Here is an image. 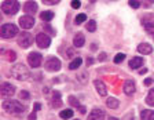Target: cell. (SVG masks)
Returning a JSON list of instances; mask_svg holds the SVG:
<instances>
[{"label": "cell", "instance_id": "cell-35", "mask_svg": "<svg viewBox=\"0 0 154 120\" xmlns=\"http://www.w3.org/2000/svg\"><path fill=\"white\" fill-rule=\"evenodd\" d=\"M74 55H76V52H74L73 49H69V50L66 51V58H73Z\"/></svg>", "mask_w": 154, "mask_h": 120}, {"label": "cell", "instance_id": "cell-41", "mask_svg": "<svg viewBox=\"0 0 154 120\" xmlns=\"http://www.w3.org/2000/svg\"><path fill=\"white\" fill-rule=\"evenodd\" d=\"M151 83H153V80H151V79H146V80H144V86H150Z\"/></svg>", "mask_w": 154, "mask_h": 120}, {"label": "cell", "instance_id": "cell-10", "mask_svg": "<svg viewBox=\"0 0 154 120\" xmlns=\"http://www.w3.org/2000/svg\"><path fill=\"white\" fill-rule=\"evenodd\" d=\"M19 25L22 29H30L35 26V18L32 15H23L19 18Z\"/></svg>", "mask_w": 154, "mask_h": 120}, {"label": "cell", "instance_id": "cell-4", "mask_svg": "<svg viewBox=\"0 0 154 120\" xmlns=\"http://www.w3.org/2000/svg\"><path fill=\"white\" fill-rule=\"evenodd\" d=\"M18 35V28L13 24H4L2 26V37L3 39H11Z\"/></svg>", "mask_w": 154, "mask_h": 120}, {"label": "cell", "instance_id": "cell-15", "mask_svg": "<svg viewBox=\"0 0 154 120\" xmlns=\"http://www.w3.org/2000/svg\"><path fill=\"white\" fill-rule=\"evenodd\" d=\"M138 51L140 52L142 55H149L153 52V47H151V44H149V43H142V44L138 46Z\"/></svg>", "mask_w": 154, "mask_h": 120}, {"label": "cell", "instance_id": "cell-8", "mask_svg": "<svg viewBox=\"0 0 154 120\" xmlns=\"http://www.w3.org/2000/svg\"><path fill=\"white\" fill-rule=\"evenodd\" d=\"M43 62V57L42 54H38V52H30L28 55V64L32 68H38V66L42 65Z\"/></svg>", "mask_w": 154, "mask_h": 120}, {"label": "cell", "instance_id": "cell-47", "mask_svg": "<svg viewBox=\"0 0 154 120\" xmlns=\"http://www.w3.org/2000/svg\"><path fill=\"white\" fill-rule=\"evenodd\" d=\"M149 2H154V0H149Z\"/></svg>", "mask_w": 154, "mask_h": 120}, {"label": "cell", "instance_id": "cell-2", "mask_svg": "<svg viewBox=\"0 0 154 120\" xmlns=\"http://www.w3.org/2000/svg\"><path fill=\"white\" fill-rule=\"evenodd\" d=\"M11 73H13V76L15 79H18V80H28L29 76H30L28 68H26L23 64H17V65H14L13 68H11Z\"/></svg>", "mask_w": 154, "mask_h": 120}, {"label": "cell", "instance_id": "cell-27", "mask_svg": "<svg viewBox=\"0 0 154 120\" xmlns=\"http://www.w3.org/2000/svg\"><path fill=\"white\" fill-rule=\"evenodd\" d=\"M85 21H87V15H85V14H79V15L74 18V24H76V25H80V24L85 22Z\"/></svg>", "mask_w": 154, "mask_h": 120}, {"label": "cell", "instance_id": "cell-45", "mask_svg": "<svg viewBox=\"0 0 154 120\" xmlns=\"http://www.w3.org/2000/svg\"><path fill=\"white\" fill-rule=\"evenodd\" d=\"M109 120H119L117 117H109Z\"/></svg>", "mask_w": 154, "mask_h": 120}, {"label": "cell", "instance_id": "cell-43", "mask_svg": "<svg viewBox=\"0 0 154 120\" xmlns=\"http://www.w3.org/2000/svg\"><path fill=\"white\" fill-rule=\"evenodd\" d=\"M79 109H80V113H85V108H84V106H81V105H80V106H79Z\"/></svg>", "mask_w": 154, "mask_h": 120}, {"label": "cell", "instance_id": "cell-9", "mask_svg": "<svg viewBox=\"0 0 154 120\" xmlns=\"http://www.w3.org/2000/svg\"><path fill=\"white\" fill-rule=\"evenodd\" d=\"M61 66H62L61 61L58 58H55V57H52V58L45 61V69H47L48 72H58L61 69Z\"/></svg>", "mask_w": 154, "mask_h": 120}, {"label": "cell", "instance_id": "cell-26", "mask_svg": "<svg viewBox=\"0 0 154 120\" xmlns=\"http://www.w3.org/2000/svg\"><path fill=\"white\" fill-rule=\"evenodd\" d=\"M59 117H61V119H70V117H73V110H72V109L61 110V113H59Z\"/></svg>", "mask_w": 154, "mask_h": 120}, {"label": "cell", "instance_id": "cell-33", "mask_svg": "<svg viewBox=\"0 0 154 120\" xmlns=\"http://www.w3.org/2000/svg\"><path fill=\"white\" fill-rule=\"evenodd\" d=\"M129 6H131L132 8H139L140 3H139V0H129Z\"/></svg>", "mask_w": 154, "mask_h": 120}, {"label": "cell", "instance_id": "cell-44", "mask_svg": "<svg viewBox=\"0 0 154 120\" xmlns=\"http://www.w3.org/2000/svg\"><path fill=\"white\" fill-rule=\"evenodd\" d=\"M146 72H147V69H146V68L142 69V71H140V75H143V73H146Z\"/></svg>", "mask_w": 154, "mask_h": 120}, {"label": "cell", "instance_id": "cell-29", "mask_svg": "<svg viewBox=\"0 0 154 120\" xmlns=\"http://www.w3.org/2000/svg\"><path fill=\"white\" fill-rule=\"evenodd\" d=\"M76 77H77V80L80 81V83H83V84H85L87 81H88V79H87L88 76H87L85 72H83V73H80V75H77Z\"/></svg>", "mask_w": 154, "mask_h": 120}, {"label": "cell", "instance_id": "cell-31", "mask_svg": "<svg viewBox=\"0 0 154 120\" xmlns=\"http://www.w3.org/2000/svg\"><path fill=\"white\" fill-rule=\"evenodd\" d=\"M125 59V54H122V52H120V54H117L114 57V59H113V61H114V64H120V62H122Z\"/></svg>", "mask_w": 154, "mask_h": 120}, {"label": "cell", "instance_id": "cell-22", "mask_svg": "<svg viewBox=\"0 0 154 120\" xmlns=\"http://www.w3.org/2000/svg\"><path fill=\"white\" fill-rule=\"evenodd\" d=\"M106 105H107V108H110V109H117V108L120 106V101L114 97H110L109 99L106 101Z\"/></svg>", "mask_w": 154, "mask_h": 120}, {"label": "cell", "instance_id": "cell-21", "mask_svg": "<svg viewBox=\"0 0 154 120\" xmlns=\"http://www.w3.org/2000/svg\"><path fill=\"white\" fill-rule=\"evenodd\" d=\"M140 119L142 120H154V110H150V109L142 110Z\"/></svg>", "mask_w": 154, "mask_h": 120}, {"label": "cell", "instance_id": "cell-13", "mask_svg": "<svg viewBox=\"0 0 154 120\" xmlns=\"http://www.w3.org/2000/svg\"><path fill=\"white\" fill-rule=\"evenodd\" d=\"M23 11L28 14H33L37 11V3L35 0H28L25 4H23Z\"/></svg>", "mask_w": 154, "mask_h": 120}, {"label": "cell", "instance_id": "cell-7", "mask_svg": "<svg viewBox=\"0 0 154 120\" xmlns=\"http://www.w3.org/2000/svg\"><path fill=\"white\" fill-rule=\"evenodd\" d=\"M142 26L147 33H154V15L149 14V15L142 18Z\"/></svg>", "mask_w": 154, "mask_h": 120}, {"label": "cell", "instance_id": "cell-5", "mask_svg": "<svg viewBox=\"0 0 154 120\" xmlns=\"http://www.w3.org/2000/svg\"><path fill=\"white\" fill-rule=\"evenodd\" d=\"M36 44L40 49H48L50 44H51V37L45 35V33H37L36 35Z\"/></svg>", "mask_w": 154, "mask_h": 120}, {"label": "cell", "instance_id": "cell-48", "mask_svg": "<svg viewBox=\"0 0 154 120\" xmlns=\"http://www.w3.org/2000/svg\"><path fill=\"white\" fill-rule=\"evenodd\" d=\"M74 120H79V119H74Z\"/></svg>", "mask_w": 154, "mask_h": 120}, {"label": "cell", "instance_id": "cell-6", "mask_svg": "<svg viewBox=\"0 0 154 120\" xmlns=\"http://www.w3.org/2000/svg\"><path fill=\"white\" fill-rule=\"evenodd\" d=\"M18 44L22 47V49H28L30 46L33 44V36L28 32H23L19 35L18 37Z\"/></svg>", "mask_w": 154, "mask_h": 120}, {"label": "cell", "instance_id": "cell-32", "mask_svg": "<svg viewBox=\"0 0 154 120\" xmlns=\"http://www.w3.org/2000/svg\"><path fill=\"white\" fill-rule=\"evenodd\" d=\"M19 98H21V99H29V98H30V94H29L28 91L22 90L19 93Z\"/></svg>", "mask_w": 154, "mask_h": 120}, {"label": "cell", "instance_id": "cell-40", "mask_svg": "<svg viewBox=\"0 0 154 120\" xmlns=\"http://www.w3.org/2000/svg\"><path fill=\"white\" fill-rule=\"evenodd\" d=\"M106 59V52H100L99 55V61H105Z\"/></svg>", "mask_w": 154, "mask_h": 120}, {"label": "cell", "instance_id": "cell-14", "mask_svg": "<svg viewBox=\"0 0 154 120\" xmlns=\"http://www.w3.org/2000/svg\"><path fill=\"white\" fill-rule=\"evenodd\" d=\"M94 86H95V88H96V91H98V94H99V95L105 97V95L107 94V88H106V86H105V83H103V81L95 80V81H94Z\"/></svg>", "mask_w": 154, "mask_h": 120}, {"label": "cell", "instance_id": "cell-24", "mask_svg": "<svg viewBox=\"0 0 154 120\" xmlns=\"http://www.w3.org/2000/svg\"><path fill=\"white\" fill-rule=\"evenodd\" d=\"M83 64V59L80 58V57H76V58L73 59V61L69 64V69H72V71H74V69H77L79 66Z\"/></svg>", "mask_w": 154, "mask_h": 120}, {"label": "cell", "instance_id": "cell-11", "mask_svg": "<svg viewBox=\"0 0 154 120\" xmlns=\"http://www.w3.org/2000/svg\"><path fill=\"white\" fill-rule=\"evenodd\" d=\"M88 120H105V110L99 109V108L92 109L88 116Z\"/></svg>", "mask_w": 154, "mask_h": 120}, {"label": "cell", "instance_id": "cell-30", "mask_svg": "<svg viewBox=\"0 0 154 120\" xmlns=\"http://www.w3.org/2000/svg\"><path fill=\"white\" fill-rule=\"evenodd\" d=\"M69 104L73 105V106H77V108L80 106V102H79V99H77L74 95H70V97H69Z\"/></svg>", "mask_w": 154, "mask_h": 120}, {"label": "cell", "instance_id": "cell-19", "mask_svg": "<svg viewBox=\"0 0 154 120\" xmlns=\"http://www.w3.org/2000/svg\"><path fill=\"white\" fill-rule=\"evenodd\" d=\"M62 101H61V93L59 91H52V106H61Z\"/></svg>", "mask_w": 154, "mask_h": 120}, {"label": "cell", "instance_id": "cell-46", "mask_svg": "<svg viewBox=\"0 0 154 120\" xmlns=\"http://www.w3.org/2000/svg\"><path fill=\"white\" fill-rule=\"evenodd\" d=\"M95 2H96V0H91V3H95Z\"/></svg>", "mask_w": 154, "mask_h": 120}, {"label": "cell", "instance_id": "cell-18", "mask_svg": "<svg viewBox=\"0 0 154 120\" xmlns=\"http://www.w3.org/2000/svg\"><path fill=\"white\" fill-rule=\"evenodd\" d=\"M73 44L74 47H83L85 44V37H84L83 33H77L73 37Z\"/></svg>", "mask_w": 154, "mask_h": 120}, {"label": "cell", "instance_id": "cell-1", "mask_svg": "<svg viewBox=\"0 0 154 120\" xmlns=\"http://www.w3.org/2000/svg\"><path fill=\"white\" fill-rule=\"evenodd\" d=\"M3 109L10 112V113H22L25 110V106H23L19 101L15 99H6L3 102Z\"/></svg>", "mask_w": 154, "mask_h": 120}, {"label": "cell", "instance_id": "cell-37", "mask_svg": "<svg viewBox=\"0 0 154 120\" xmlns=\"http://www.w3.org/2000/svg\"><path fill=\"white\" fill-rule=\"evenodd\" d=\"M44 29H47L48 32L51 33V35H55V30L52 29V28H51V26H50V25H48V22H45V24H44Z\"/></svg>", "mask_w": 154, "mask_h": 120}, {"label": "cell", "instance_id": "cell-3", "mask_svg": "<svg viewBox=\"0 0 154 120\" xmlns=\"http://www.w3.org/2000/svg\"><path fill=\"white\" fill-rule=\"evenodd\" d=\"M19 10V3L17 0H4L2 4V11L6 15H14Z\"/></svg>", "mask_w": 154, "mask_h": 120}, {"label": "cell", "instance_id": "cell-25", "mask_svg": "<svg viewBox=\"0 0 154 120\" xmlns=\"http://www.w3.org/2000/svg\"><path fill=\"white\" fill-rule=\"evenodd\" d=\"M146 104H147L149 106H154V88H151V90L149 91L147 97H146Z\"/></svg>", "mask_w": 154, "mask_h": 120}, {"label": "cell", "instance_id": "cell-42", "mask_svg": "<svg viewBox=\"0 0 154 120\" xmlns=\"http://www.w3.org/2000/svg\"><path fill=\"white\" fill-rule=\"evenodd\" d=\"M94 64V59L92 58H87V65L90 66V65H92Z\"/></svg>", "mask_w": 154, "mask_h": 120}, {"label": "cell", "instance_id": "cell-17", "mask_svg": "<svg viewBox=\"0 0 154 120\" xmlns=\"http://www.w3.org/2000/svg\"><path fill=\"white\" fill-rule=\"evenodd\" d=\"M142 65H143V58L142 57H134L129 61V68L131 69H139Z\"/></svg>", "mask_w": 154, "mask_h": 120}, {"label": "cell", "instance_id": "cell-36", "mask_svg": "<svg viewBox=\"0 0 154 120\" xmlns=\"http://www.w3.org/2000/svg\"><path fill=\"white\" fill-rule=\"evenodd\" d=\"M81 3H80V0H72V7L73 8H80Z\"/></svg>", "mask_w": 154, "mask_h": 120}, {"label": "cell", "instance_id": "cell-16", "mask_svg": "<svg viewBox=\"0 0 154 120\" xmlns=\"http://www.w3.org/2000/svg\"><path fill=\"white\" fill-rule=\"evenodd\" d=\"M122 88H124V93L127 95H132L135 93V83L132 80H127L124 83V87Z\"/></svg>", "mask_w": 154, "mask_h": 120}, {"label": "cell", "instance_id": "cell-23", "mask_svg": "<svg viewBox=\"0 0 154 120\" xmlns=\"http://www.w3.org/2000/svg\"><path fill=\"white\" fill-rule=\"evenodd\" d=\"M55 14L52 13V11H43L42 14H40V18H42L44 22H50L51 20H54Z\"/></svg>", "mask_w": 154, "mask_h": 120}, {"label": "cell", "instance_id": "cell-20", "mask_svg": "<svg viewBox=\"0 0 154 120\" xmlns=\"http://www.w3.org/2000/svg\"><path fill=\"white\" fill-rule=\"evenodd\" d=\"M3 58L8 62H13V61H15V58H17V52L13 51V50H6V51L3 52Z\"/></svg>", "mask_w": 154, "mask_h": 120}, {"label": "cell", "instance_id": "cell-34", "mask_svg": "<svg viewBox=\"0 0 154 120\" xmlns=\"http://www.w3.org/2000/svg\"><path fill=\"white\" fill-rule=\"evenodd\" d=\"M61 0H43V3L44 4H48V6H54V4L59 3Z\"/></svg>", "mask_w": 154, "mask_h": 120}, {"label": "cell", "instance_id": "cell-28", "mask_svg": "<svg viewBox=\"0 0 154 120\" xmlns=\"http://www.w3.org/2000/svg\"><path fill=\"white\" fill-rule=\"evenodd\" d=\"M85 28H87V30H88V32H95V30H96V22H95V21H92V20L88 21Z\"/></svg>", "mask_w": 154, "mask_h": 120}, {"label": "cell", "instance_id": "cell-12", "mask_svg": "<svg viewBox=\"0 0 154 120\" xmlns=\"http://www.w3.org/2000/svg\"><path fill=\"white\" fill-rule=\"evenodd\" d=\"M14 93H15V87L13 84H10V83H3L2 84V95L10 97V95H14Z\"/></svg>", "mask_w": 154, "mask_h": 120}, {"label": "cell", "instance_id": "cell-39", "mask_svg": "<svg viewBox=\"0 0 154 120\" xmlns=\"http://www.w3.org/2000/svg\"><path fill=\"white\" fill-rule=\"evenodd\" d=\"M33 109H35V112H37V110H40V109H42V104H40V102H36V104H35V106H33Z\"/></svg>", "mask_w": 154, "mask_h": 120}, {"label": "cell", "instance_id": "cell-38", "mask_svg": "<svg viewBox=\"0 0 154 120\" xmlns=\"http://www.w3.org/2000/svg\"><path fill=\"white\" fill-rule=\"evenodd\" d=\"M37 119V116H36V112H32V113L28 116V120H36Z\"/></svg>", "mask_w": 154, "mask_h": 120}]
</instances>
